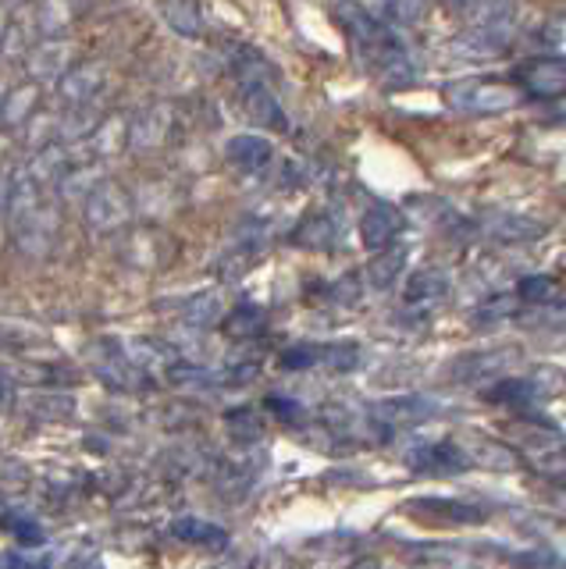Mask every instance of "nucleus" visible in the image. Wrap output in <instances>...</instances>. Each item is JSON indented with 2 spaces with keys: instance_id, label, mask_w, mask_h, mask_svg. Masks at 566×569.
<instances>
[{
  "instance_id": "f257e3e1",
  "label": "nucleus",
  "mask_w": 566,
  "mask_h": 569,
  "mask_svg": "<svg viewBox=\"0 0 566 569\" xmlns=\"http://www.w3.org/2000/svg\"><path fill=\"white\" fill-rule=\"evenodd\" d=\"M456 111L467 114H503L509 107H517L520 93L509 83H495V78H460V83L446 86L442 93Z\"/></svg>"
},
{
  "instance_id": "f03ea898",
  "label": "nucleus",
  "mask_w": 566,
  "mask_h": 569,
  "mask_svg": "<svg viewBox=\"0 0 566 569\" xmlns=\"http://www.w3.org/2000/svg\"><path fill=\"white\" fill-rule=\"evenodd\" d=\"M514 83L528 89L534 100L566 97V58H531L514 68Z\"/></svg>"
},
{
  "instance_id": "7ed1b4c3",
  "label": "nucleus",
  "mask_w": 566,
  "mask_h": 569,
  "mask_svg": "<svg viewBox=\"0 0 566 569\" xmlns=\"http://www.w3.org/2000/svg\"><path fill=\"white\" fill-rule=\"evenodd\" d=\"M89 225L97 228V232H115V228H121L129 221V196L125 189L118 185H100L89 193Z\"/></svg>"
},
{
  "instance_id": "20e7f679",
  "label": "nucleus",
  "mask_w": 566,
  "mask_h": 569,
  "mask_svg": "<svg viewBox=\"0 0 566 569\" xmlns=\"http://www.w3.org/2000/svg\"><path fill=\"white\" fill-rule=\"evenodd\" d=\"M399 232H402V214L393 203H374V207L360 218V239L368 250H385Z\"/></svg>"
},
{
  "instance_id": "39448f33",
  "label": "nucleus",
  "mask_w": 566,
  "mask_h": 569,
  "mask_svg": "<svg viewBox=\"0 0 566 569\" xmlns=\"http://www.w3.org/2000/svg\"><path fill=\"white\" fill-rule=\"evenodd\" d=\"M242 97H246V111L250 118L264 129H286V114H281V104L275 100V93L267 83H253L242 86Z\"/></svg>"
},
{
  "instance_id": "423d86ee",
  "label": "nucleus",
  "mask_w": 566,
  "mask_h": 569,
  "mask_svg": "<svg viewBox=\"0 0 566 569\" xmlns=\"http://www.w3.org/2000/svg\"><path fill=\"white\" fill-rule=\"evenodd\" d=\"M470 459L456 449L453 441H438V445H427V449H417V456L410 459L413 470H424V473H456V470H467Z\"/></svg>"
},
{
  "instance_id": "0eeeda50",
  "label": "nucleus",
  "mask_w": 566,
  "mask_h": 569,
  "mask_svg": "<svg viewBox=\"0 0 566 569\" xmlns=\"http://www.w3.org/2000/svg\"><path fill=\"white\" fill-rule=\"evenodd\" d=\"M228 160L242 171H261L272 160V143L261 140V135H236L228 143Z\"/></svg>"
},
{
  "instance_id": "6e6552de",
  "label": "nucleus",
  "mask_w": 566,
  "mask_h": 569,
  "mask_svg": "<svg viewBox=\"0 0 566 569\" xmlns=\"http://www.w3.org/2000/svg\"><path fill=\"white\" fill-rule=\"evenodd\" d=\"M171 534L185 541V545H200V548H210V552L228 548V534L221 531V526L204 523V520H179L171 526Z\"/></svg>"
},
{
  "instance_id": "1a4fd4ad",
  "label": "nucleus",
  "mask_w": 566,
  "mask_h": 569,
  "mask_svg": "<svg viewBox=\"0 0 566 569\" xmlns=\"http://www.w3.org/2000/svg\"><path fill=\"white\" fill-rule=\"evenodd\" d=\"M449 292V278L442 275V270L427 267V270H417V275L410 278L407 284V303H438L442 295Z\"/></svg>"
},
{
  "instance_id": "9d476101",
  "label": "nucleus",
  "mask_w": 566,
  "mask_h": 569,
  "mask_svg": "<svg viewBox=\"0 0 566 569\" xmlns=\"http://www.w3.org/2000/svg\"><path fill=\"white\" fill-rule=\"evenodd\" d=\"M417 506L438 509L435 520H446V523H478V520H484V512H478L474 506L453 503V498H417Z\"/></svg>"
},
{
  "instance_id": "9b49d317",
  "label": "nucleus",
  "mask_w": 566,
  "mask_h": 569,
  "mask_svg": "<svg viewBox=\"0 0 566 569\" xmlns=\"http://www.w3.org/2000/svg\"><path fill=\"white\" fill-rule=\"evenodd\" d=\"M332 239H335V228L328 218H310L300 225V232L292 235L296 246H306V250H325Z\"/></svg>"
},
{
  "instance_id": "f8f14e48",
  "label": "nucleus",
  "mask_w": 566,
  "mask_h": 569,
  "mask_svg": "<svg viewBox=\"0 0 566 569\" xmlns=\"http://www.w3.org/2000/svg\"><path fill=\"white\" fill-rule=\"evenodd\" d=\"M261 328H264V314L257 306H239L232 310V317L225 320V331L232 338H253Z\"/></svg>"
},
{
  "instance_id": "ddd939ff",
  "label": "nucleus",
  "mask_w": 566,
  "mask_h": 569,
  "mask_svg": "<svg viewBox=\"0 0 566 569\" xmlns=\"http://www.w3.org/2000/svg\"><path fill=\"white\" fill-rule=\"evenodd\" d=\"M431 410H435V405L421 402V399H396V402L377 405V413H382V416H399V424H417V420H424Z\"/></svg>"
},
{
  "instance_id": "4468645a",
  "label": "nucleus",
  "mask_w": 566,
  "mask_h": 569,
  "mask_svg": "<svg viewBox=\"0 0 566 569\" xmlns=\"http://www.w3.org/2000/svg\"><path fill=\"white\" fill-rule=\"evenodd\" d=\"M160 11H165V19L171 22L174 33H182V36L200 33V8L196 4H165Z\"/></svg>"
},
{
  "instance_id": "2eb2a0df",
  "label": "nucleus",
  "mask_w": 566,
  "mask_h": 569,
  "mask_svg": "<svg viewBox=\"0 0 566 569\" xmlns=\"http://www.w3.org/2000/svg\"><path fill=\"white\" fill-rule=\"evenodd\" d=\"M36 97H39L36 83L22 86L15 93H8V100H4V121H22L29 111H36Z\"/></svg>"
},
{
  "instance_id": "dca6fc26",
  "label": "nucleus",
  "mask_w": 566,
  "mask_h": 569,
  "mask_svg": "<svg viewBox=\"0 0 566 569\" xmlns=\"http://www.w3.org/2000/svg\"><path fill=\"white\" fill-rule=\"evenodd\" d=\"M402 261H407V253L402 250H388V253H377L374 256V264H371V281L374 284H388L396 275H399V267H402Z\"/></svg>"
},
{
  "instance_id": "f3484780",
  "label": "nucleus",
  "mask_w": 566,
  "mask_h": 569,
  "mask_svg": "<svg viewBox=\"0 0 566 569\" xmlns=\"http://www.w3.org/2000/svg\"><path fill=\"white\" fill-rule=\"evenodd\" d=\"M489 399L506 402V405H531L534 385H531V382H503V385H495V388L489 391Z\"/></svg>"
},
{
  "instance_id": "a211bd4d",
  "label": "nucleus",
  "mask_w": 566,
  "mask_h": 569,
  "mask_svg": "<svg viewBox=\"0 0 566 569\" xmlns=\"http://www.w3.org/2000/svg\"><path fill=\"white\" fill-rule=\"evenodd\" d=\"M321 363H325L328 371L346 374L360 363V349L357 346H328V349H321Z\"/></svg>"
},
{
  "instance_id": "6ab92c4d",
  "label": "nucleus",
  "mask_w": 566,
  "mask_h": 569,
  "mask_svg": "<svg viewBox=\"0 0 566 569\" xmlns=\"http://www.w3.org/2000/svg\"><path fill=\"white\" fill-rule=\"evenodd\" d=\"M317 363H321L317 346H296L281 352V367L286 371H306V367H317Z\"/></svg>"
},
{
  "instance_id": "aec40b11",
  "label": "nucleus",
  "mask_w": 566,
  "mask_h": 569,
  "mask_svg": "<svg viewBox=\"0 0 566 569\" xmlns=\"http://www.w3.org/2000/svg\"><path fill=\"white\" fill-rule=\"evenodd\" d=\"M0 523H4L8 531L22 541V545H29V548H33V545H44V531H39V523L25 520V517H4Z\"/></svg>"
},
{
  "instance_id": "412c9836",
  "label": "nucleus",
  "mask_w": 566,
  "mask_h": 569,
  "mask_svg": "<svg viewBox=\"0 0 566 569\" xmlns=\"http://www.w3.org/2000/svg\"><path fill=\"white\" fill-rule=\"evenodd\" d=\"M552 292H556V281L545 278V275H534V278H523L520 281V295H523V300H531V303L549 300Z\"/></svg>"
},
{
  "instance_id": "4be33fe9",
  "label": "nucleus",
  "mask_w": 566,
  "mask_h": 569,
  "mask_svg": "<svg viewBox=\"0 0 566 569\" xmlns=\"http://www.w3.org/2000/svg\"><path fill=\"white\" fill-rule=\"evenodd\" d=\"M267 410H275V413H281V416H296V413H300V405L286 402V399H267Z\"/></svg>"
}]
</instances>
